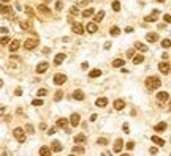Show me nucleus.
Returning <instances> with one entry per match:
<instances>
[{
	"label": "nucleus",
	"instance_id": "nucleus-8",
	"mask_svg": "<svg viewBox=\"0 0 171 156\" xmlns=\"http://www.w3.org/2000/svg\"><path fill=\"white\" fill-rule=\"evenodd\" d=\"M157 99H159V102L168 101V99H170V95H168V92H159V93H157Z\"/></svg>",
	"mask_w": 171,
	"mask_h": 156
},
{
	"label": "nucleus",
	"instance_id": "nucleus-14",
	"mask_svg": "<svg viewBox=\"0 0 171 156\" xmlns=\"http://www.w3.org/2000/svg\"><path fill=\"white\" fill-rule=\"evenodd\" d=\"M19 46H21V43H19L18 39H13L11 44H10V51H11V52H16V51L19 49Z\"/></svg>",
	"mask_w": 171,
	"mask_h": 156
},
{
	"label": "nucleus",
	"instance_id": "nucleus-12",
	"mask_svg": "<svg viewBox=\"0 0 171 156\" xmlns=\"http://www.w3.org/2000/svg\"><path fill=\"white\" fill-rule=\"evenodd\" d=\"M79 120H81L79 114H73L71 117H70V123H71V126H78L79 125Z\"/></svg>",
	"mask_w": 171,
	"mask_h": 156
},
{
	"label": "nucleus",
	"instance_id": "nucleus-17",
	"mask_svg": "<svg viewBox=\"0 0 171 156\" xmlns=\"http://www.w3.org/2000/svg\"><path fill=\"white\" fill-rule=\"evenodd\" d=\"M62 144H60L59 140H54L52 142V151H56V153H59V151H62Z\"/></svg>",
	"mask_w": 171,
	"mask_h": 156
},
{
	"label": "nucleus",
	"instance_id": "nucleus-31",
	"mask_svg": "<svg viewBox=\"0 0 171 156\" xmlns=\"http://www.w3.org/2000/svg\"><path fill=\"white\" fill-rule=\"evenodd\" d=\"M100 74H102V71H100V69H92V71L89 73V76H90V77H98Z\"/></svg>",
	"mask_w": 171,
	"mask_h": 156
},
{
	"label": "nucleus",
	"instance_id": "nucleus-19",
	"mask_svg": "<svg viewBox=\"0 0 171 156\" xmlns=\"http://www.w3.org/2000/svg\"><path fill=\"white\" fill-rule=\"evenodd\" d=\"M95 104H97V107H105V106L108 104V99L106 98H98L95 101Z\"/></svg>",
	"mask_w": 171,
	"mask_h": 156
},
{
	"label": "nucleus",
	"instance_id": "nucleus-35",
	"mask_svg": "<svg viewBox=\"0 0 171 156\" xmlns=\"http://www.w3.org/2000/svg\"><path fill=\"white\" fill-rule=\"evenodd\" d=\"M36 95H38L40 98H41V96H46L48 95V90H46V88H40V90L36 92Z\"/></svg>",
	"mask_w": 171,
	"mask_h": 156
},
{
	"label": "nucleus",
	"instance_id": "nucleus-7",
	"mask_svg": "<svg viewBox=\"0 0 171 156\" xmlns=\"http://www.w3.org/2000/svg\"><path fill=\"white\" fill-rule=\"evenodd\" d=\"M159 69H160V73H162V74H168L171 68H170V65H168L166 62H162V63L159 65Z\"/></svg>",
	"mask_w": 171,
	"mask_h": 156
},
{
	"label": "nucleus",
	"instance_id": "nucleus-54",
	"mask_svg": "<svg viewBox=\"0 0 171 156\" xmlns=\"http://www.w3.org/2000/svg\"><path fill=\"white\" fill-rule=\"evenodd\" d=\"M124 132H127V134H128V125H124Z\"/></svg>",
	"mask_w": 171,
	"mask_h": 156
},
{
	"label": "nucleus",
	"instance_id": "nucleus-9",
	"mask_svg": "<svg viewBox=\"0 0 171 156\" xmlns=\"http://www.w3.org/2000/svg\"><path fill=\"white\" fill-rule=\"evenodd\" d=\"M157 16H159V9H154L152 14L146 16V18H144V21H146V22H155L157 21Z\"/></svg>",
	"mask_w": 171,
	"mask_h": 156
},
{
	"label": "nucleus",
	"instance_id": "nucleus-45",
	"mask_svg": "<svg viewBox=\"0 0 171 156\" xmlns=\"http://www.w3.org/2000/svg\"><path fill=\"white\" fill-rule=\"evenodd\" d=\"M92 0H78V5H87V3H90Z\"/></svg>",
	"mask_w": 171,
	"mask_h": 156
},
{
	"label": "nucleus",
	"instance_id": "nucleus-34",
	"mask_svg": "<svg viewBox=\"0 0 171 156\" xmlns=\"http://www.w3.org/2000/svg\"><path fill=\"white\" fill-rule=\"evenodd\" d=\"M51 153V150H49L48 147H41L40 148V155H49Z\"/></svg>",
	"mask_w": 171,
	"mask_h": 156
},
{
	"label": "nucleus",
	"instance_id": "nucleus-42",
	"mask_svg": "<svg viewBox=\"0 0 171 156\" xmlns=\"http://www.w3.org/2000/svg\"><path fill=\"white\" fill-rule=\"evenodd\" d=\"M97 144H98V145H106V144H108V140H106V139H98V140H97Z\"/></svg>",
	"mask_w": 171,
	"mask_h": 156
},
{
	"label": "nucleus",
	"instance_id": "nucleus-15",
	"mask_svg": "<svg viewBox=\"0 0 171 156\" xmlns=\"http://www.w3.org/2000/svg\"><path fill=\"white\" fill-rule=\"evenodd\" d=\"M73 98H75L76 101H82V99H84V93H82L81 90H75L73 92Z\"/></svg>",
	"mask_w": 171,
	"mask_h": 156
},
{
	"label": "nucleus",
	"instance_id": "nucleus-62",
	"mask_svg": "<svg viewBox=\"0 0 171 156\" xmlns=\"http://www.w3.org/2000/svg\"><path fill=\"white\" fill-rule=\"evenodd\" d=\"M170 73H171V71H170Z\"/></svg>",
	"mask_w": 171,
	"mask_h": 156
},
{
	"label": "nucleus",
	"instance_id": "nucleus-59",
	"mask_svg": "<svg viewBox=\"0 0 171 156\" xmlns=\"http://www.w3.org/2000/svg\"><path fill=\"white\" fill-rule=\"evenodd\" d=\"M2 85H3V81H2V79H0V88H2Z\"/></svg>",
	"mask_w": 171,
	"mask_h": 156
},
{
	"label": "nucleus",
	"instance_id": "nucleus-50",
	"mask_svg": "<svg viewBox=\"0 0 171 156\" xmlns=\"http://www.w3.org/2000/svg\"><path fill=\"white\" fill-rule=\"evenodd\" d=\"M48 134H49V136L56 134V128H51V129H49V131H48Z\"/></svg>",
	"mask_w": 171,
	"mask_h": 156
},
{
	"label": "nucleus",
	"instance_id": "nucleus-47",
	"mask_svg": "<svg viewBox=\"0 0 171 156\" xmlns=\"http://www.w3.org/2000/svg\"><path fill=\"white\" fill-rule=\"evenodd\" d=\"M14 95H16V96H21V95H22V88H16V90H14Z\"/></svg>",
	"mask_w": 171,
	"mask_h": 156
},
{
	"label": "nucleus",
	"instance_id": "nucleus-20",
	"mask_svg": "<svg viewBox=\"0 0 171 156\" xmlns=\"http://www.w3.org/2000/svg\"><path fill=\"white\" fill-rule=\"evenodd\" d=\"M152 142L154 144H157V145H160V147H163V145H165V140H163V139H160L159 136H152Z\"/></svg>",
	"mask_w": 171,
	"mask_h": 156
},
{
	"label": "nucleus",
	"instance_id": "nucleus-44",
	"mask_svg": "<svg viewBox=\"0 0 171 156\" xmlns=\"http://www.w3.org/2000/svg\"><path fill=\"white\" fill-rule=\"evenodd\" d=\"M40 11H43V13H46V14H48V13H49V9L46 8L45 5H40Z\"/></svg>",
	"mask_w": 171,
	"mask_h": 156
},
{
	"label": "nucleus",
	"instance_id": "nucleus-53",
	"mask_svg": "<svg viewBox=\"0 0 171 156\" xmlns=\"http://www.w3.org/2000/svg\"><path fill=\"white\" fill-rule=\"evenodd\" d=\"M105 49H111V43H105V46H103Z\"/></svg>",
	"mask_w": 171,
	"mask_h": 156
},
{
	"label": "nucleus",
	"instance_id": "nucleus-29",
	"mask_svg": "<svg viewBox=\"0 0 171 156\" xmlns=\"http://www.w3.org/2000/svg\"><path fill=\"white\" fill-rule=\"evenodd\" d=\"M103 18H105V11H98V13L95 14V22H100Z\"/></svg>",
	"mask_w": 171,
	"mask_h": 156
},
{
	"label": "nucleus",
	"instance_id": "nucleus-57",
	"mask_svg": "<svg viewBox=\"0 0 171 156\" xmlns=\"http://www.w3.org/2000/svg\"><path fill=\"white\" fill-rule=\"evenodd\" d=\"M125 32H127V33H132V32H133V28H132V27H127V28H125Z\"/></svg>",
	"mask_w": 171,
	"mask_h": 156
},
{
	"label": "nucleus",
	"instance_id": "nucleus-28",
	"mask_svg": "<svg viewBox=\"0 0 171 156\" xmlns=\"http://www.w3.org/2000/svg\"><path fill=\"white\" fill-rule=\"evenodd\" d=\"M93 11H95L93 8H87L86 11H82V16H84V18H90V16L93 14Z\"/></svg>",
	"mask_w": 171,
	"mask_h": 156
},
{
	"label": "nucleus",
	"instance_id": "nucleus-23",
	"mask_svg": "<svg viewBox=\"0 0 171 156\" xmlns=\"http://www.w3.org/2000/svg\"><path fill=\"white\" fill-rule=\"evenodd\" d=\"M154 129H155L157 132L165 131V129H166V123H165V121H160V123H157V125H155V128H154Z\"/></svg>",
	"mask_w": 171,
	"mask_h": 156
},
{
	"label": "nucleus",
	"instance_id": "nucleus-49",
	"mask_svg": "<svg viewBox=\"0 0 171 156\" xmlns=\"http://www.w3.org/2000/svg\"><path fill=\"white\" fill-rule=\"evenodd\" d=\"M157 151H159V150H157L155 147H152V148H150V150H149V153H150V155H155Z\"/></svg>",
	"mask_w": 171,
	"mask_h": 156
},
{
	"label": "nucleus",
	"instance_id": "nucleus-48",
	"mask_svg": "<svg viewBox=\"0 0 171 156\" xmlns=\"http://www.w3.org/2000/svg\"><path fill=\"white\" fill-rule=\"evenodd\" d=\"M25 129H27L30 134H33V126H32V125H27V126H25Z\"/></svg>",
	"mask_w": 171,
	"mask_h": 156
},
{
	"label": "nucleus",
	"instance_id": "nucleus-39",
	"mask_svg": "<svg viewBox=\"0 0 171 156\" xmlns=\"http://www.w3.org/2000/svg\"><path fill=\"white\" fill-rule=\"evenodd\" d=\"M32 106H43V99H33Z\"/></svg>",
	"mask_w": 171,
	"mask_h": 156
},
{
	"label": "nucleus",
	"instance_id": "nucleus-6",
	"mask_svg": "<svg viewBox=\"0 0 171 156\" xmlns=\"http://www.w3.org/2000/svg\"><path fill=\"white\" fill-rule=\"evenodd\" d=\"M73 32L76 33V35H82V33H84V27H82L81 24H78V22H73Z\"/></svg>",
	"mask_w": 171,
	"mask_h": 156
},
{
	"label": "nucleus",
	"instance_id": "nucleus-58",
	"mask_svg": "<svg viewBox=\"0 0 171 156\" xmlns=\"http://www.w3.org/2000/svg\"><path fill=\"white\" fill-rule=\"evenodd\" d=\"M163 2H165V0H157V3H163Z\"/></svg>",
	"mask_w": 171,
	"mask_h": 156
},
{
	"label": "nucleus",
	"instance_id": "nucleus-21",
	"mask_svg": "<svg viewBox=\"0 0 171 156\" xmlns=\"http://www.w3.org/2000/svg\"><path fill=\"white\" fill-rule=\"evenodd\" d=\"M63 60H65V54H57V55H56V58H54V65L59 66Z\"/></svg>",
	"mask_w": 171,
	"mask_h": 156
},
{
	"label": "nucleus",
	"instance_id": "nucleus-51",
	"mask_svg": "<svg viewBox=\"0 0 171 156\" xmlns=\"http://www.w3.org/2000/svg\"><path fill=\"white\" fill-rule=\"evenodd\" d=\"M81 68H82V69H87V68H89V63H87V62H84V63L81 65Z\"/></svg>",
	"mask_w": 171,
	"mask_h": 156
},
{
	"label": "nucleus",
	"instance_id": "nucleus-3",
	"mask_svg": "<svg viewBox=\"0 0 171 156\" xmlns=\"http://www.w3.org/2000/svg\"><path fill=\"white\" fill-rule=\"evenodd\" d=\"M36 44H38V39H33V38H30V39H25V43H24V47L27 49V51H32V49H35V47H36Z\"/></svg>",
	"mask_w": 171,
	"mask_h": 156
},
{
	"label": "nucleus",
	"instance_id": "nucleus-61",
	"mask_svg": "<svg viewBox=\"0 0 171 156\" xmlns=\"http://www.w3.org/2000/svg\"><path fill=\"white\" fill-rule=\"evenodd\" d=\"M2 2H10V0H2Z\"/></svg>",
	"mask_w": 171,
	"mask_h": 156
},
{
	"label": "nucleus",
	"instance_id": "nucleus-30",
	"mask_svg": "<svg viewBox=\"0 0 171 156\" xmlns=\"http://www.w3.org/2000/svg\"><path fill=\"white\" fill-rule=\"evenodd\" d=\"M162 47H163V49H168V47H171V41H170L168 38H166V39H162Z\"/></svg>",
	"mask_w": 171,
	"mask_h": 156
},
{
	"label": "nucleus",
	"instance_id": "nucleus-16",
	"mask_svg": "<svg viewBox=\"0 0 171 156\" xmlns=\"http://www.w3.org/2000/svg\"><path fill=\"white\" fill-rule=\"evenodd\" d=\"M11 6H8V5H0V13L2 14H11Z\"/></svg>",
	"mask_w": 171,
	"mask_h": 156
},
{
	"label": "nucleus",
	"instance_id": "nucleus-22",
	"mask_svg": "<svg viewBox=\"0 0 171 156\" xmlns=\"http://www.w3.org/2000/svg\"><path fill=\"white\" fill-rule=\"evenodd\" d=\"M67 125H68V120H67V118H59V120H57V128H65L67 129Z\"/></svg>",
	"mask_w": 171,
	"mask_h": 156
},
{
	"label": "nucleus",
	"instance_id": "nucleus-33",
	"mask_svg": "<svg viewBox=\"0 0 171 156\" xmlns=\"http://www.w3.org/2000/svg\"><path fill=\"white\" fill-rule=\"evenodd\" d=\"M71 153H79V155H84V147H75L71 150Z\"/></svg>",
	"mask_w": 171,
	"mask_h": 156
},
{
	"label": "nucleus",
	"instance_id": "nucleus-11",
	"mask_svg": "<svg viewBox=\"0 0 171 156\" xmlns=\"http://www.w3.org/2000/svg\"><path fill=\"white\" fill-rule=\"evenodd\" d=\"M86 30L89 33H95L97 30H98V27H97V22H89V24L86 25Z\"/></svg>",
	"mask_w": 171,
	"mask_h": 156
},
{
	"label": "nucleus",
	"instance_id": "nucleus-1",
	"mask_svg": "<svg viewBox=\"0 0 171 156\" xmlns=\"http://www.w3.org/2000/svg\"><path fill=\"white\" fill-rule=\"evenodd\" d=\"M160 85H162V82H160V79L157 77V76H150V77L146 79V87H147V90H157Z\"/></svg>",
	"mask_w": 171,
	"mask_h": 156
},
{
	"label": "nucleus",
	"instance_id": "nucleus-13",
	"mask_svg": "<svg viewBox=\"0 0 171 156\" xmlns=\"http://www.w3.org/2000/svg\"><path fill=\"white\" fill-rule=\"evenodd\" d=\"M124 107H125V102H124L122 99H116V101H114V109H116V111H122Z\"/></svg>",
	"mask_w": 171,
	"mask_h": 156
},
{
	"label": "nucleus",
	"instance_id": "nucleus-37",
	"mask_svg": "<svg viewBox=\"0 0 171 156\" xmlns=\"http://www.w3.org/2000/svg\"><path fill=\"white\" fill-rule=\"evenodd\" d=\"M62 98H63V92H60V90H59V92L56 93V98H54V99H56V101H60Z\"/></svg>",
	"mask_w": 171,
	"mask_h": 156
},
{
	"label": "nucleus",
	"instance_id": "nucleus-5",
	"mask_svg": "<svg viewBox=\"0 0 171 156\" xmlns=\"http://www.w3.org/2000/svg\"><path fill=\"white\" fill-rule=\"evenodd\" d=\"M48 68H49L48 62H41V63H38V65H36V73H38V74H43V73L48 71Z\"/></svg>",
	"mask_w": 171,
	"mask_h": 156
},
{
	"label": "nucleus",
	"instance_id": "nucleus-32",
	"mask_svg": "<svg viewBox=\"0 0 171 156\" xmlns=\"http://www.w3.org/2000/svg\"><path fill=\"white\" fill-rule=\"evenodd\" d=\"M109 33H111L113 36H117V35H120V28H119V27H111Z\"/></svg>",
	"mask_w": 171,
	"mask_h": 156
},
{
	"label": "nucleus",
	"instance_id": "nucleus-2",
	"mask_svg": "<svg viewBox=\"0 0 171 156\" xmlns=\"http://www.w3.org/2000/svg\"><path fill=\"white\" fill-rule=\"evenodd\" d=\"M13 134H14V137L18 139V142H25V134H24V129L22 128H16L14 131H13Z\"/></svg>",
	"mask_w": 171,
	"mask_h": 156
},
{
	"label": "nucleus",
	"instance_id": "nucleus-18",
	"mask_svg": "<svg viewBox=\"0 0 171 156\" xmlns=\"http://www.w3.org/2000/svg\"><path fill=\"white\" fill-rule=\"evenodd\" d=\"M146 39L149 43H155L157 39H159V35H157V33H147L146 35Z\"/></svg>",
	"mask_w": 171,
	"mask_h": 156
},
{
	"label": "nucleus",
	"instance_id": "nucleus-52",
	"mask_svg": "<svg viewBox=\"0 0 171 156\" xmlns=\"http://www.w3.org/2000/svg\"><path fill=\"white\" fill-rule=\"evenodd\" d=\"M0 32H2V33H8V28H6V27H0Z\"/></svg>",
	"mask_w": 171,
	"mask_h": 156
},
{
	"label": "nucleus",
	"instance_id": "nucleus-55",
	"mask_svg": "<svg viewBox=\"0 0 171 156\" xmlns=\"http://www.w3.org/2000/svg\"><path fill=\"white\" fill-rule=\"evenodd\" d=\"M5 114V107H3V106H0V115H3Z\"/></svg>",
	"mask_w": 171,
	"mask_h": 156
},
{
	"label": "nucleus",
	"instance_id": "nucleus-25",
	"mask_svg": "<svg viewBox=\"0 0 171 156\" xmlns=\"http://www.w3.org/2000/svg\"><path fill=\"white\" fill-rule=\"evenodd\" d=\"M124 63H125V62H124L122 58H116V60L113 62V66H114V68H122Z\"/></svg>",
	"mask_w": 171,
	"mask_h": 156
},
{
	"label": "nucleus",
	"instance_id": "nucleus-41",
	"mask_svg": "<svg viewBox=\"0 0 171 156\" xmlns=\"http://www.w3.org/2000/svg\"><path fill=\"white\" fill-rule=\"evenodd\" d=\"M127 150H133V148H135V142H127Z\"/></svg>",
	"mask_w": 171,
	"mask_h": 156
},
{
	"label": "nucleus",
	"instance_id": "nucleus-26",
	"mask_svg": "<svg viewBox=\"0 0 171 156\" xmlns=\"http://www.w3.org/2000/svg\"><path fill=\"white\" fill-rule=\"evenodd\" d=\"M75 142H76V144H82V142H86V136H84V134L75 136Z\"/></svg>",
	"mask_w": 171,
	"mask_h": 156
},
{
	"label": "nucleus",
	"instance_id": "nucleus-60",
	"mask_svg": "<svg viewBox=\"0 0 171 156\" xmlns=\"http://www.w3.org/2000/svg\"><path fill=\"white\" fill-rule=\"evenodd\" d=\"M170 109H171V99H170Z\"/></svg>",
	"mask_w": 171,
	"mask_h": 156
},
{
	"label": "nucleus",
	"instance_id": "nucleus-36",
	"mask_svg": "<svg viewBox=\"0 0 171 156\" xmlns=\"http://www.w3.org/2000/svg\"><path fill=\"white\" fill-rule=\"evenodd\" d=\"M113 9L114 11H120V3L119 2H113Z\"/></svg>",
	"mask_w": 171,
	"mask_h": 156
},
{
	"label": "nucleus",
	"instance_id": "nucleus-27",
	"mask_svg": "<svg viewBox=\"0 0 171 156\" xmlns=\"http://www.w3.org/2000/svg\"><path fill=\"white\" fill-rule=\"evenodd\" d=\"M144 62V57L141 54L139 55H135V58H133V63H135V65H141V63Z\"/></svg>",
	"mask_w": 171,
	"mask_h": 156
},
{
	"label": "nucleus",
	"instance_id": "nucleus-40",
	"mask_svg": "<svg viewBox=\"0 0 171 156\" xmlns=\"http://www.w3.org/2000/svg\"><path fill=\"white\" fill-rule=\"evenodd\" d=\"M6 43H10V38L8 36H2L0 38V44H6Z\"/></svg>",
	"mask_w": 171,
	"mask_h": 156
},
{
	"label": "nucleus",
	"instance_id": "nucleus-4",
	"mask_svg": "<svg viewBox=\"0 0 171 156\" xmlns=\"http://www.w3.org/2000/svg\"><path fill=\"white\" fill-rule=\"evenodd\" d=\"M52 81H54L56 85H63V84L67 82V76H65V74H56Z\"/></svg>",
	"mask_w": 171,
	"mask_h": 156
},
{
	"label": "nucleus",
	"instance_id": "nucleus-24",
	"mask_svg": "<svg viewBox=\"0 0 171 156\" xmlns=\"http://www.w3.org/2000/svg\"><path fill=\"white\" fill-rule=\"evenodd\" d=\"M135 47L138 49V51H141V52H146V51H147V46L143 44L141 41H136V43H135Z\"/></svg>",
	"mask_w": 171,
	"mask_h": 156
},
{
	"label": "nucleus",
	"instance_id": "nucleus-46",
	"mask_svg": "<svg viewBox=\"0 0 171 156\" xmlns=\"http://www.w3.org/2000/svg\"><path fill=\"white\" fill-rule=\"evenodd\" d=\"M70 14H78V8H76V6H73V8L70 9Z\"/></svg>",
	"mask_w": 171,
	"mask_h": 156
},
{
	"label": "nucleus",
	"instance_id": "nucleus-56",
	"mask_svg": "<svg viewBox=\"0 0 171 156\" xmlns=\"http://www.w3.org/2000/svg\"><path fill=\"white\" fill-rule=\"evenodd\" d=\"M168 57H170V55L166 54V52H163V55H162V58H163V60H166V58H168Z\"/></svg>",
	"mask_w": 171,
	"mask_h": 156
},
{
	"label": "nucleus",
	"instance_id": "nucleus-38",
	"mask_svg": "<svg viewBox=\"0 0 171 156\" xmlns=\"http://www.w3.org/2000/svg\"><path fill=\"white\" fill-rule=\"evenodd\" d=\"M62 8H63V3L60 2V0H57V2H56V9H57V11H60Z\"/></svg>",
	"mask_w": 171,
	"mask_h": 156
},
{
	"label": "nucleus",
	"instance_id": "nucleus-10",
	"mask_svg": "<svg viewBox=\"0 0 171 156\" xmlns=\"http://www.w3.org/2000/svg\"><path fill=\"white\" fill-rule=\"evenodd\" d=\"M122 147H124V142H122V139H117L116 140V144H114V153H120V150H122Z\"/></svg>",
	"mask_w": 171,
	"mask_h": 156
},
{
	"label": "nucleus",
	"instance_id": "nucleus-43",
	"mask_svg": "<svg viewBox=\"0 0 171 156\" xmlns=\"http://www.w3.org/2000/svg\"><path fill=\"white\" fill-rule=\"evenodd\" d=\"M163 19H165L166 24H171V14H165V16H163Z\"/></svg>",
	"mask_w": 171,
	"mask_h": 156
}]
</instances>
